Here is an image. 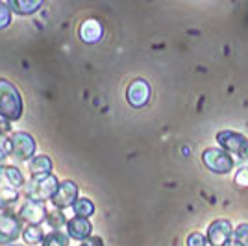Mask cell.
Returning <instances> with one entry per match:
<instances>
[{
    "instance_id": "cell-14",
    "label": "cell",
    "mask_w": 248,
    "mask_h": 246,
    "mask_svg": "<svg viewBox=\"0 0 248 246\" xmlns=\"http://www.w3.org/2000/svg\"><path fill=\"white\" fill-rule=\"evenodd\" d=\"M6 4H8V8L11 11H15L19 15H31V13H35L41 8L43 2L41 0H10Z\"/></svg>"
},
{
    "instance_id": "cell-25",
    "label": "cell",
    "mask_w": 248,
    "mask_h": 246,
    "mask_svg": "<svg viewBox=\"0 0 248 246\" xmlns=\"http://www.w3.org/2000/svg\"><path fill=\"white\" fill-rule=\"evenodd\" d=\"M80 246H104V243L100 237H89L83 243H80Z\"/></svg>"
},
{
    "instance_id": "cell-12",
    "label": "cell",
    "mask_w": 248,
    "mask_h": 246,
    "mask_svg": "<svg viewBox=\"0 0 248 246\" xmlns=\"http://www.w3.org/2000/svg\"><path fill=\"white\" fill-rule=\"evenodd\" d=\"M93 226L89 222V218H82V216H74L67 222V235L76 241H85L91 235Z\"/></svg>"
},
{
    "instance_id": "cell-7",
    "label": "cell",
    "mask_w": 248,
    "mask_h": 246,
    "mask_svg": "<svg viewBox=\"0 0 248 246\" xmlns=\"http://www.w3.org/2000/svg\"><path fill=\"white\" fill-rule=\"evenodd\" d=\"M21 237V220L15 213H0V245H10Z\"/></svg>"
},
{
    "instance_id": "cell-3",
    "label": "cell",
    "mask_w": 248,
    "mask_h": 246,
    "mask_svg": "<svg viewBox=\"0 0 248 246\" xmlns=\"http://www.w3.org/2000/svg\"><path fill=\"white\" fill-rule=\"evenodd\" d=\"M58 187H60V182L52 174L31 176V180L24 187L26 200H33V202H41L43 204L45 200H52Z\"/></svg>"
},
{
    "instance_id": "cell-28",
    "label": "cell",
    "mask_w": 248,
    "mask_h": 246,
    "mask_svg": "<svg viewBox=\"0 0 248 246\" xmlns=\"http://www.w3.org/2000/svg\"><path fill=\"white\" fill-rule=\"evenodd\" d=\"M11 246H22V245H11Z\"/></svg>"
},
{
    "instance_id": "cell-8",
    "label": "cell",
    "mask_w": 248,
    "mask_h": 246,
    "mask_svg": "<svg viewBox=\"0 0 248 246\" xmlns=\"http://www.w3.org/2000/svg\"><path fill=\"white\" fill-rule=\"evenodd\" d=\"M76 200H78V185L71 182V180H65V182L60 184V187L54 193L50 202L56 209H65L69 205L76 204Z\"/></svg>"
},
{
    "instance_id": "cell-17",
    "label": "cell",
    "mask_w": 248,
    "mask_h": 246,
    "mask_svg": "<svg viewBox=\"0 0 248 246\" xmlns=\"http://www.w3.org/2000/svg\"><path fill=\"white\" fill-rule=\"evenodd\" d=\"M73 211L76 213V216H82V218H89L94 213V204L87 198H78L76 204L73 205Z\"/></svg>"
},
{
    "instance_id": "cell-10",
    "label": "cell",
    "mask_w": 248,
    "mask_h": 246,
    "mask_svg": "<svg viewBox=\"0 0 248 246\" xmlns=\"http://www.w3.org/2000/svg\"><path fill=\"white\" fill-rule=\"evenodd\" d=\"M126 100L132 108H143L150 100V85L146 80L139 78L128 85V91H126Z\"/></svg>"
},
{
    "instance_id": "cell-24",
    "label": "cell",
    "mask_w": 248,
    "mask_h": 246,
    "mask_svg": "<svg viewBox=\"0 0 248 246\" xmlns=\"http://www.w3.org/2000/svg\"><path fill=\"white\" fill-rule=\"evenodd\" d=\"M235 182L241 187H248V169H241L237 174H235Z\"/></svg>"
},
{
    "instance_id": "cell-18",
    "label": "cell",
    "mask_w": 248,
    "mask_h": 246,
    "mask_svg": "<svg viewBox=\"0 0 248 246\" xmlns=\"http://www.w3.org/2000/svg\"><path fill=\"white\" fill-rule=\"evenodd\" d=\"M69 239L71 237L65 235L63 231H50L48 235H45L43 246H69Z\"/></svg>"
},
{
    "instance_id": "cell-9",
    "label": "cell",
    "mask_w": 248,
    "mask_h": 246,
    "mask_svg": "<svg viewBox=\"0 0 248 246\" xmlns=\"http://www.w3.org/2000/svg\"><path fill=\"white\" fill-rule=\"evenodd\" d=\"M17 216H19V220L24 222L26 226H39L43 220L46 218V209L43 207L41 202L26 200V202L19 207Z\"/></svg>"
},
{
    "instance_id": "cell-23",
    "label": "cell",
    "mask_w": 248,
    "mask_h": 246,
    "mask_svg": "<svg viewBox=\"0 0 248 246\" xmlns=\"http://www.w3.org/2000/svg\"><path fill=\"white\" fill-rule=\"evenodd\" d=\"M206 237L202 235V233H198V231H195V233H191V235L187 237V246H206Z\"/></svg>"
},
{
    "instance_id": "cell-26",
    "label": "cell",
    "mask_w": 248,
    "mask_h": 246,
    "mask_svg": "<svg viewBox=\"0 0 248 246\" xmlns=\"http://www.w3.org/2000/svg\"><path fill=\"white\" fill-rule=\"evenodd\" d=\"M11 132V124L8 121H0V135H6Z\"/></svg>"
},
{
    "instance_id": "cell-27",
    "label": "cell",
    "mask_w": 248,
    "mask_h": 246,
    "mask_svg": "<svg viewBox=\"0 0 248 246\" xmlns=\"http://www.w3.org/2000/svg\"><path fill=\"white\" fill-rule=\"evenodd\" d=\"M226 246H241V245H237V243H235V241H230V243H228Z\"/></svg>"
},
{
    "instance_id": "cell-5",
    "label": "cell",
    "mask_w": 248,
    "mask_h": 246,
    "mask_svg": "<svg viewBox=\"0 0 248 246\" xmlns=\"http://www.w3.org/2000/svg\"><path fill=\"white\" fill-rule=\"evenodd\" d=\"M217 143L226 152H233L241 157H248V139L245 135L232 132V130H224V132L217 134Z\"/></svg>"
},
{
    "instance_id": "cell-4",
    "label": "cell",
    "mask_w": 248,
    "mask_h": 246,
    "mask_svg": "<svg viewBox=\"0 0 248 246\" xmlns=\"http://www.w3.org/2000/svg\"><path fill=\"white\" fill-rule=\"evenodd\" d=\"M202 161L211 172H217V174H226L235 167V159L222 148H207L202 154Z\"/></svg>"
},
{
    "instance_id": "cell-19",
    "label": "cell",
    "mask_w": 248,
    "mask_h": 246,
    "mask_svg": "<svg viewBox=\"0 0 248 246\" xmlns=\"http://www.w3.org/2000/svg\"><path fill=\"white\" fill-rule=\"evenodd\" d=\"M46 222H48L50 228H54V231H60V228H63L69 220L65 218L63 211H60V209H52V211H46Z\"/></svg>"
},
{
    "instance_id": "cell-6",
    "label": "cell",
    "mask_w": 248,
    "mask_h": 246,
    "mask_svg": "<svg viewBox=\"0 0 248 246\" xmlns=\"http://www.w3.org/2000/svg\"><path fill=\"white\" fill-rule=\"evenodd\" d=\"M11 150H13V155L19 159V161H28V159H33L35 155V141L30 134L26 132H15L11 134Z\"/></svg>"
},
{
    "instance_id": "cell-1",
    "label": "cell",
    "mask_w": 248,
    "mask_h": 246,
    "mask_svg": "<svg viewBox=\"0 0 248 246\" xmlns=\"http://www.w3.org/2000/svg\"><path fill=\"white\" fill-rule=\"evenodd\" d=\"M22 187L24 176L21 170L11 165H0V209L13 213L21 200Z\"/></svg>"
},
{
    "instance_id": "cell-20",
    "label": "cell",
    "mask_w": 248,
    "mask_h": 246,
    "mask_svg": "<svg viewBox=\"0 0 248 246\" xmlns=\"http://www.w3.org/2000/svg\"><path fill=\"white\" fill-rule=\"evenodd\" d=\"M233 241L241 246H248V224H239L233 231Z\"/></svg>"
},
{
    "instance_id": "cell-21",
    "label": "cell",
    "mask_w": 248,
    "mask_h": 246,
    "mask_svg": "<svg viewBox=\"0 0 248 246\" xmlns=\"http://www.w3.org/2000/svg\"><path fill=\"white\" fill-rule=\"evenodd\" d=\"M11 22V10L6 2H0V30L8 28Z\"/></svg>"
},
{
    "instance_id": "cell-13",
    "label": "cell",
    "mask_w": 248,
    "mask_h": 246,
    "mask_svg": "<svg viewBox=\"0 0 248 246\" xmlns=\"http://www.w3.org/2000/svg\"><path fill=\"white\" fill-rule=\"evenodd\" d=\"M78 35H80V39L83 43L100 41V37H102V24L96 19H87V21L82 22V26L78 30Z\"/></svg>"
},
{
    "instance_id": "cell-22",
    "label": "cell",
    "mask_w": 248,
    "mask_h": 246,
    "mask_svg": "<svg viewBox=\"0 0 248 246\" xmlns=\"http://www.w3.org/2000/svg\"><path fill=\"white\" fill-rule=\"evenodd\" d=\"M10 154H13V150H11V139L6 137V135H0V161L6 159Z\"/></svg>"
},
{
    "instance_id": "cell-2",
    "label": "cell",
    "mask_w": 248,
    "mask_h": 246,
    "mask_svg": "<svg viewBox=\"0 0 248 246\" xmlns=\"http://www.w3.org/2000/svg\"><path fill=\"white\" fill-rule=\"evenodd\" d=\"M22 108L19 89L6 78H0V117L4 121H19L22 117Z\"/></svg>"
},
{
    "instance_id": "cell-15",
    "label": "cell",
    "mask_w": 248,
    "mask_h": 246,
    "mask_svg": "<svg viewBox=\"0 0 248 246\" xmlns=\"http://www.w3.org/2000/svg\"><path fill=\"white\" fill-rule=\"evenodd\" d=\"M30 172L31 176H43L52 172V159L46 155H35L30 161Z\"/></svg>"
},
{
    "instance_id": "cell-11",
    "label": "cell",
    "mask_w": 248,
    "mask_h": 246,
    "mask_svg": "<svg viewBox=\"0 0 248 246\" xmlns=\"http://www.w3.org/2000/svg\"><path fill=\"white\" fill-rule=\"evenodd\" d=\"M232 239V224L226 218H218L207 228V241L213 246H226Z\"/></svg>"
},
{
    "instance_id": "cell-16",
    "label": "cell",
    "mask_w": 248,
    "mask_h": 246,
    "mask_svg": "<svg viewBox=\"0 0 248 246\" xmlns=\"http://www.w3.org/2000/svg\"><path fill=\"white\" fill-rule=\"evenodd\" d=\"M22 237L28 245H39L45 241V233H43L41 226H26L22 230Z\"/></svg>"
}]
</instances>
